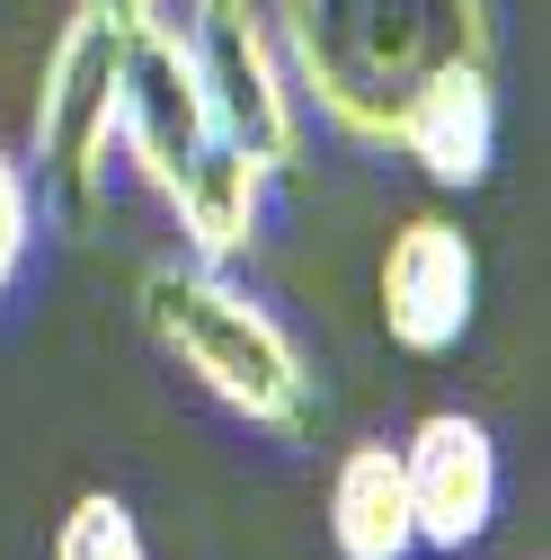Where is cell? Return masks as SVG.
<instances>
[{
	"label": "cell",
	"mask_w": 551,
	"mask_h": 560,
	"mask_svg": "<svg viewBox=\"0 0 551 560\" xmlns=\"http://www.w3.org/2000/svg\"><path fill=\"white\" fill-rule=\"evenodd\" d=\"M383 329L391 347H409V357H454L471 312H480V249L462 223L445 214H409L391 241H383Z\"/></svg>",
	"instance_id": "6"
},
{
	"label": "cell",
	"mask_w": 551,
	"mask_h": 560,
	"mask_svg": "<svg viewBox=\"0 0 551 560\" xmlns=\"http://www.w3.org/2000/svg\"><path fill=\"white\" fill-rule=\"evenodd\" d=\"M267 187H276V170L214 133V143L187 161V178L169 187V214H178L187 258H196V267H232V258L258 241V223H267Z\"/></svg>",
	"instance_id": "9"
},
{
	"label": "cell",
	"mask_w": 551,
	"mask_h": 560,
	"mask_svg": "<svg viewBox=\"0 0 551 560\" xmlns=\"http://www.w3.org/2000/svg\"><path fill=\"white\" fill-rule=\"evenodd\" d=\"M204 143H214V107H204V81H196L187 19H178V0H143V10H133V36H125L116 161H133V178L169 205V187L187 178V161Z\"/></svg>",
	"instance_id": "5"
},
{
	"label": "cell",
	"mask_w": 551,
	"mask_h": 560,
	"mask_svg": "<svg viewBox=\"0 0 551 560\" xmlns=\"http://www.w3.org/2000/svg\"><path fill=\"white\" fill-rule=\"evenodd\" d=\"M267 27L294 72L303 116L374 152L391 143V116L419 81H436L445 62L499 54L490 0H276Z\"/></svg>",
	"instance_id": "1"
},
{
	"label": "cell",
	"mask_w": 551,
	"mask_h": 560,
	"mask_svg": "<svg viewBox=\"0 0 551 560\" xmlns=\"http://www.w3.org/2000/svg\"><path fill=\"white\" fill-rule=\"evenodd\" d=\"M143 0H72L54 27L45 72H36V116H27V161L62 196V214L90 223L107 205V161H116V90H125V36Z\"/></svg>",
	"instance_id": "3"
},
{
	"label": "cell",
	"mask_w": 551,
	"mask_h": 560,
	"mask_svg": "<svg viewBox=\"0 0 551 560\" xmlns=\"http://www.w3.org/2000/svg\"><path fill=\"white\" fill-rule=\"evenodd\" d=\"M143 329L152 347L232 418L267 436H312L320 383L303 338L276 320L249 285H232V267H196V258H152L143 267Z\"/></svg>",
	"instance_id": "2"
},
{
	"label": "cell",
	"mask_w": 551,
	"mask_h": 560,
	"mask_svg": "<svg viewBox=\"0 0 551 560\" xmlns=\"http://www.w3.org/2000/svg\"><path fill=\"white\" fill-rule=\"evenodd\" d=\"M383 152H400L436 187H480L490 161H499V81H490V62H445L436 81H419L400 98Z\"/></svg>",
	"instance_id": "8"
},
{
	"label": "cell",
	"mask_w": 551,
	"mask_h": 560,
	"mask_svg": "<svg viewBox=\"0 0 551 560\" xmlns=\"http://www.w3.org/2000/svg\"><path fill=\"white\" fill-rule=\"evenodd\" d=\"M400 480H409V525H419V551H471L499 525V445L480 418L436 409L409 428L400 445Z\"/></svg>",
	"instance_id": "7"
},
{
	"label": "cell",
	"mask_w": 551,
	"mask_h": 560,
	"mask_svg": "<svg viewBox=\"0 0 551 560\" xmlns=\"http://www.w3.org/2000/svg\"><path fill=\"white\" fill-rule=\"evenodd\" d=\"M54 560H152V542H143V525H133L125 499L90 489V499H72V516L54 525Z\"/></svg>",
	"instance_id": "11"
},
{
	"label": "cell",
	"mask_w": 551,
	"mask_h": 560,
	"mask_svg": "<svg viewBox=\"0 0 551 560\" xmlns=\"http://www.w3.org/2000/svg\"><path fill=\"white\" fill-rule=\"evenodd\" d=\"M187 19V45H196V81H204V107H214V133L241 143L249 161H267L276 178L303 170V98H294V72L276 54V27L249 0H178Z\"/></svg>",
	"instance_id": "4"
},
{
	"label": "cell",
	"mask_w": 551,
	"mask_h": 560,
	"mask_svg": "<svg viewBox=\"0 0 551 560\" xmlns=\"http://www.w3.org/2000/svg\"><path fill=\"white\" fill-rule=\"evenodd\" d=\"M329 542L338 560H419V525H409V480L400 445H348L329 471Z\"/></svg>",
	"instance_id": "10"
},
{
	"label": "cell",
	"mask_w": 551,
	"mask_h": 560,
	"mask_svg": "<svg viewBox=\"0 0 551 560\" xmlns=\"http://www.w3.org/2000/svg\"><path fill=\"white\" fill-rule=\"evenodd\" d=\"M27 249H36V178L19 152H0V294L27 276Z\"/></svg>",
	"instance_id": "12"
}]
</instances>
